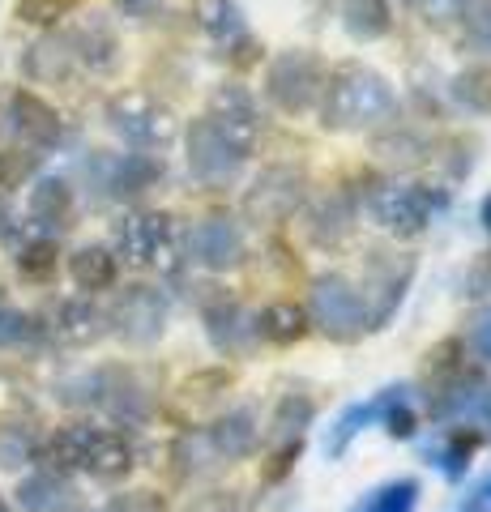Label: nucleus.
<instances>
[{"label": "nucleus", "mask_w": 491, "mask_h": 512, "mask_svg": "<svg viewBox=\"0 0 491 512\" xmlns=\"http://www.w3.org/2000/svg\"><path fill=\"white\" fill-rule=\"evenodd\" d=\"M316 107H321V124L334 133H363V128H380L398 116V94L372 64L342 60L325 73Z\"/></svg>", "instance_id": "obj_1"}, {"label": "nucleus", "mask_w": 491, "mask_h": 512, "mask_svg": "<svg viewBox=\"0 0 491 512\" xmlns=\"http://www.w3.org/2000/svg\"><path fill=\"white\" fill-rule=\"evenodd\" d=\"M47 457H52L56 470H86L103 483H116L133 470V444L120 436V431L107 427H60L52 444H47Z\"/></svg>", "instance_id": "obj_2"}, {"label": "nucleus", "mask_w": 491, "mask_h": 512, "mask_svg": "<svg viewBox=\"0 0 491 512\" xmlns=\"http://www.w3.org/2000/svg\"><path fill=\"white\" fill-rule=\"evenodd\" d=\"M116 248L133 269H158V274H180L184 269V235L176 218L163 210H137L116 222Z\"/></svg>", "instance_id": "obj_3"}, {"label": "nucleus", "mask_w": 491, "mask_h": 512, "mask_svg": "<svg viewBox=\"0 0 491 512\" xmlns=\"http://www.w3.org/2000/svg\"><path fill=\"white\" fill-rule=\"evenodd\" d=\"M107 124H112L116 133L141 154H163V150L176 146V137H180L176 111H171L167 103H158L146 90L112 94V99H107Z\"/></svg>", "instance_id": "obj_4"}, {"label": "nucleus", "mask_w": 491, "mask_h": 512, "mask_svg": "<svg viewBox=\"0 0 491 512\" xmlns=\"http://www.w3.org/2000/svg\"><path fill=\"white\" fill-rule=\"evenodd\" d=\"M321 86H325V64L308 47H287L269 60L265 69V94L269 103L287 116H308L321 103Z\"/></svg>", "instance_id": "obj_5"}, {"label": "nucleus", "mask_w": 491, "mask_h": 512, "mask_svg": "<svg viewBox=\"0 0 491 512\" xmlns=\"http://www.w3.org/2000/svg\"><path fill=\"white\" fill-rule=\"evenodd\" d=\"M308 320L334 342H355L372 329L368 325V303H363V295L342 274H321L312 282Z\"/></svg>", "instance_id": "obj_6"}, {"label": "nucleus", "mask_w": 491, "mask_h": 512, "mask_svg": "<svg viewBox=\"0 0 491 512\" xmlns=\"http://www.w3.org/2000/svg\"><path fill=\"white\" fill-rule=\"evenodd\" d=\"M368 214L380 231H389L398 239H415L432 222L436 197L423 184H380L368 197Z\"/></svg>", "instance_id": "obj_7"}, {"label": "nucleus", "mask_w": 491, "mask_h": 512, "mask_svg": "<svg viewBox=\"0 0 491 512\" xmlns=\"http://www.w3.org/2000/svg\"><path fill=\"white\" fill-rule=\"evenodd\" d=\"M304 197H308V175L299 167L274 163L248 184L244 214H248V222H269V227H274V222L295 218V210L304 205Z\"/></svg>", "instance_id": "obj_8"}, {"label": "nucleus", "mask_w": 491, "mask_h": 512, "mask_svg": "<svg viewBox=\"0 0 491 512\" xmlns=\"http://www.w3.org/2000/svg\"><path fill=\"white\" fill-rule=\"evenodd\" d=\"M205 120L218 137L235 146L244 158L257 150L261 141V111H257V99L248 94V86L240 82H223L214 94H210V107H205Z\"/></svg>", "instance_id": "obj_9"}, {"label": "nucleus", "mask_w": 491, "mask_h": 512, "mask_svg": "<svg viewBox=\"0 0 491 512\" xmlns=\"http://www.w3.org/2000/svg\"><path fill=\"white\" fill-rule=\"evenodd\" d=\"M184 146H188V171H193V180L205 184V188H227L240 180L244 171V154L227 146L223 137L210 128V120H193L184 133Z\"/></svg>", "instance_id": "obj_10"}, {"label": "nucleus", "mask_w": 491, "mask_h": 512, "mask_svg": "<svg viewBox=\"0 0 491 512\" xmlns=\"http://www.w3.org/2000/svg\"><path fill=\"white\" fill-rule=\"evenodd\" d=\"M107 320H112V329L124 342L150 346L163 338V329H167V295L154 291V286H129V291H120Z\"/></svg>", "instance_id": "obj_11"}, {"label": "nucleus", "mask_w": 491, "mask_h": 512, "mask_svg": "<svg viewBox=\"0 0 491 512\" xmlns=\"http://www.w3.org/2000/svg\"><path fill=\"white\" fill-rule=\"evenodd\" d=\"M188 252H193V261L201 269H210V274H227L244 261V231L240 222L227 218V214H210L201 218L193 235H188Z\"/></svg>", "instance_id": "obj_12"}, {"label": "nucleus", "mask_w": 491, "mask_h": 512, "mask_svg": "<svg viewBox=\"0 0 491 512\" xmlns=\"http://www.w3.org/2000/svg\"><path fill=\"white\" fill-rule=\"evenodd\" d=\"M205 333H210V342L218 355H248L252 342L261 338L257 333V316H248L240 303L218 295L214 303H205Z\"/></svg>", "instance_id": "obj_13"}, {"label": "nucleus", "mask_w": 491, "mask_h": 512, "mask_svg": "<svg viewBox=\"0 0 491 512\" xmlns=\"http://www.w3.org/2000/svg\"><path fill=\"white\" fill-rule=\"evenodd\" d=\"M402 397H410V384H393V389H380L376 397H368V402L346 406V410L338 414V423L329 427L325 453H329V457H342L346 448H351V440L359 436V431H363V427H372V423H385V414L398 406Z\"/></svg>", "instance_id": "obj_14"}, {"label": "nucleus", "mask_w": 491, "mask_h": 512, "mask_svg": "<svg viewBox=\"0 0 491 512\" xmlns=\"http://www.w3.org/2000/svg\"><path fill=\"white\" fill-rule=\"evenodd\" d=\"M436 414L440 419H457V423H479L491 414V389L483 376H466L457 372L453 380L436 384Z\"/></svg>", "instance_id": "obj_15"}, {"label": "nucleus", "mask_w": 491, "mask_h": 512, "mask_svg": "<svg viewBox=\"0 0 491 512\" xmlns=\"http://www.w3.org/2000/svg\"><path fill=\"white\" fill-rule=\"evenodd\" d=\"M9 120H13V133H18L26 146H35V150H47V146H56V141H60V116H56V107L43 103L39 94H30V90L13 94Z\"/></svg>", "instance_id": "obj_16"}, {"label": "nucleus", "mask_w": 491, "mask_h": 512, "mask_svg": "<svg viewBox=\"0 0 491 512\" xmlns=\"http://www.w3.org/2000/svg\"><path fill=\"white\" fill-rule=\"evenodd\" d=\"M308 235H312V244H321V248H338L346 235L355 231V197L351 192H329V197H321L308 210Z\"/></svg>", "instance_id": "obj_17"}, {"label": "nucleus", "mask_w": 491, "mask_h": 512, "mask_svg": "<svg viewBox=\"0 0 491 512\" xmlns=\"http://www.w3.org/2000/svg\"><path fill=\"white\" fill-rule=\"evenodd\" d=\"M69 47H73V60L86 64L90 73H112L120 60V39L103 18H90L86 26H77V35H69Z\"/></svg>", "instance_id": "obj_18"}, {"label": "nucleus", "mask_w": 491, "mask_h": 512, "mask_svg": "<svg viewBox=\"0 0 491 512\" xmlns=\"http://www.w3.org/2000/svg\"><path fill=\"white\" fill-rule=\"evenodd\" d=\"M52 333L65 346H90L107 333V312H99L90 299H65L52 316Z\"/></svg>", "instance_id": "obj_19"}, {"label": "nucleus", "mask_w": 491, "mask_h": 512, "mask_svg": "<svg viewBox=\"0 0 491 512\" xmlns=\"http://www.w3.org/2000/svg\"><path fill=\"white\" fill-rule=\"evenodd\" d=\"M205 436H210L218 457H248L252 448H257V440H261V423H257V414H252L248 406H235L210 431H205Z\"/></svg>", "instance_id": "obj_20"}, {"label": "nucleus", "mask_w": 491, "mask_h": 512, "mask_svg": "<svg viewBox=\"0 0 491 512\" xmlns=\"http://www.w3.org/2000/svg\"><path fill=\"white\" fill-rule=\"evenodd\" d=\"M193 13H197V26H201L214 43L235 47L240 39H248V26H244V9H240V0H197Z\"/></svg>", "instance_id": "obj_21"}, {"label": "nucleus", "mask_w": 491, "mask_h": 512, "mask_svg": "<svg viewBox=\"0 0 491 512\" xmlns=\"http://www.w3.org/2000/svg\"><path fill=\"white\" fill-rule=\"evenodd\" d=\"M342 26L355 43H376L389 35L393 9L389 0H342Z\"/></svg>", "instance_id": "obj_22"}, {"label": "nucleus", "mask_w": 491, "mask_h": 512, "mask_svg": "<svg viewBox=\"0 0 491 512\" xmlns=\"http://www.w3.org/2000/svg\"><path fill=\"white\" fill-rule=\"evenodd\" d=\"M308 325H312L308 312L299 308V303H291V299L269 303V308L257 316V333L265 342H274V346H295L308 333Z\"/></svg>", "instance_id": "obj_23"}, {"label": "nucleus", "mask_w": 491, "mask_h": 512, "mask_svg": "<svg viewBox=\"0 0 491 512\" xmlns=\"http://www.w3.org/2000/svg\"><path fill=\"white\" fill-rule=\"evenodd\" d=\"M69 274H73V282L82 286V291H107V286L116 282V256H112V248H103V244L77 248L69 256Z\"/></svg>", "instance_id": "obj_24"}, {"label": "nucleus", "mask_w": 491, "mask_h": 512, "mask_svg": "<svg viewBox=\"0 0 491 512\" xmlns=\"http://www.w3.org/2000/svg\"><path fill=\"white\" fill-rule=\"evenodd\" d=\"M18 504L22 512H65L69 508V487H65V478L60 474H30L18 483Z\"/></svg>", "instance_id": "obj_25"}, {"label": "nucleus", "mask_w": 491, "mask_h": 512, "mask_svg": "<svg viewBox=\"0 0 491 512\" xmlns=\"http://www.w3.org/2000/svg\"><path fill=\"white\" fill-rule=\"evenodd\" d=\"M30 214H35L43 227H65L73 214V188L65 180H56V175H47V180H39L35 192H30Z\"/></svg>", "instance_id": "obj_26"}, {"label": "nucleus", "mask_w": 491, "mask_h": 512, "mask_svg": "<svg viewBox=\"0 0 491 512\" xmlns=\"http://www.w3.org/2000/svg\"><path fill=\"white\" fill-rule=\"evenodd\" d=\"M73 64L77 60H73L69 39H39L26 56V73L39 77V82H65V77L73 73Z\"/></svg>", "instance_id": "obj_27"}, {"label": "nucleus", "mask_w": 491, "mask_h": 512, "mask_svg": "<svg viewBox=\"0 0 491 512\" xmlns=\"http://www.w3.org/2000/svg\"><path fill=\"white\" fill-rule=\"evenodd\" d=\"M158 175H163V163H154V154H129L120 163H112L107 188L120 192V197H133V192H146Z\"/></svg>", "instance_id": "obj_28"}, {"label": "nucleus", "mask_w": 491, "mask_h": 512, "mask_svg": "<svg viewBox=\"0 0 491 512\" xmlns=\"http://www.w3.org/2000/svg\"><path fill=\"white\" fill-rule=\"evenodd\" d=\"M419 500V483L415 478H393V483L368 491L351 512H415Z\"/></svg>", "instance_id": "obj_29"}, {"label": "nucleus", "mask_w": 491, "mask_h": 512, "mask_svg": "<svg viewBox=\"0 0 491 512\" xmlns=\"http://www.w3.org/2000/svg\"><path fill=\"white\" fill-rule=\"evenodd\" d=\"M453 94L457 103H466L479 116H491V64H470L453 77Z\"/></svg>", "instance_id": "obj_30"}, {"label": "nucleus", "mask_w": 491, "mask_h": 512, "mask_svg": "<svg viewBox=\"0 0 491 512\" xmlns=\"http://www.w3.org/2000/svg\"><path fill=\"white\" fill-rule=\"evenodd\" d=\"M316 419V406L312 397H282L278 410H274V436L278 440H304V427Z\"/></svg>", "instance_id": "obj_31"}, {"label": "nucleus", "mask_w": 491, "mask_h": 512, "mask_svg": "<svg viewBox=\"0 0 491 512\" xmlns=\"http://www.w3.org/2000/svg\"><path fill=\"white\" fill-rule=\"evenodd\" d=\"M462 359H466V342L462 338H445L440 346L427 350V376H432V384H445L457 372H466Z\"/></svg>", "instance_id": "obj_32"}, {"label": "nucleus", "mask_w": 491, "mask_h": 512, "mask_svg": "<svg viewBox=\"0 0 491 512\" xmlns=\"http://www.w3.org/2000/svg\"><path fill=\"white\" fill-rule=\"evenodd\" d=\"M56 239H35V244H26L22 256H18V274L26 282H47L56 274Z\"/></svg>", "instance_id": "obj_33"}, {"label": "nucleus", "mask_w": 491, "mask_h": 512, "mask_svg": "<svg viewBox=\"0 0 491 512\" xmlns=\"http://www.w3.org/2000/svg\"><path fill=\"white\" fill-rule=\"evenodd\" d=\"M77 5H82V0H18V5H13V18L26 22V26H56L60 18H69Z\"/></svg>", "instance_id": "obj_34"}, {"label": "nucleus", "mask_w": 491, "mask_h": 512, "mask_svg": "<svg viewBox=\"0 0 491 512\" xmlns=\"http://www.w3.org/2000/svg\"><path fill=\"white\" fill-rule=\"evenodd\" d=\"M474 444H479V436L474 431H466V427H457L453 436L436 448V461H440V470H445L449 478H457L466 466H470V457H474Z\"/></svg>", "instance_id": "obj_35"}, {"label": "nucleus", "mask_w": 491, "mask_h": 512, "mask_svg": "<svg viewBox=\"0 0 491 512\" xmlns=\"http://www.w3.org/2000/svg\"><path fill=\"white\" fill-rule=\"evenodd\" d=\"M227 389H231V372H227V367H210V372H197V376H188L180 384L184 402H214V397L227 393Z\"/></svg>", "instance_id": "obj_36"}, {"label": "nucleus", "mask_w": 491, "mask_h": 512, "mask_svg": "<svg viewBox=\"0 0 491 512\" xmlns=\"http://www.w3.org/2000/svg\"><path fill=\"white\" fill-rule=\"evenodd\" d=\"M406 5L415 9L427 26H453V22L466 18L470 0H406Z\"/></svg>", "instance_id": "obj_37"}, {"label": "nucleus", "mask_w": 491, "mask_h": 512, "mask_svg": "<svg viewBox=\"0 0 491 512\" xmlns=\"http://www.w3.org/2000/svg\"><path fill=\"white\" fill-rule=\"evenodd\" d=\"M35 171V154L30 150H0V188H22Z\"/></svg>", "instance_id": "obj_38"}, {"label": "nucleus", "mask_w": 491, "mask_h": 512, "mask_svg": "<svg viewBox=\"0 0 491 512\" xmlns=\"http://www.w3.org/2000/svg\"><path fill=\"white\" fill-rule=\"evenodd\" d=\"M376 154L393 158V163H415V158L432 154V146H427V141H419V137H410V133H398V137H380V141H376Z\"/></svg>", "instance_id": "obj_39"}, {"label": "nucleus", "mask_w": 491, "mask_h": 512, "mask_svg": "<svg viewBox=\"0 0 491 512\" xmlns=\"http://www.w3.org/2000/svg\"><path fill=\"white\" fill-rule=\"evenodd\" d=\"M466 30H470V39L479 47H491V0H470Z\"/></svg>", "instance_id": "obj_40"}, {"label": "nucleus", "mask_w": 491, "mask_h": 512, "mask_svg": "<svg viewBox=\"0 0 491 512\" xmlns=\"http://www.w3.org/2000/svg\"><path fill=\"white\" fill-rule=\"evenodd\" d=\"M103 512H163V500L154 491H129V495H116Z\"/></svg>", "instance_id": "obj_41"}, {"label": "nucleus", "mask_w": 491, "mask_h": 512, "mask_svg": "<svg viewBox=\"0 0 491 512\" xmlns=\"http://www.w3.org/2000/svg\"><path fill=\"white\" fill-rule=\"evenodd\" d=\"M415 423L419 419H415V410H410V397H402V402L385 414V431H389V436H398V440L415 436Z\"/></svg>", "instance_id": "obj_42"}, {"label": "nucleus", "mask_w": 491, "mask_h": 512, "mask_svg": "<svg viewBox=\"0 0 491 512\" xmlns=\"http://www.w3.org/2000/svg\"><path fill=\"white\" fill-rule=\"evenodd\" d=\"M299 448H304V440H282V448H278L274 457H269V466H265V483H278V478L295 466Z\"/></svg>", "instance_id": "obj_43"}, {"label": "nucleus", "mask_w": 491, "mask_h": 512, "mask_svg": "<svg viewBox=\"0 0 491 512\" xmlns=\"http://www.w3.org/2000/svg\"><path fill=\"white\" fill-rule=\"evenodd\" d=\"M26 457H30V440L22 436V431H9V440L0 436V466L13 470V466H22Z\"/></svg>", "instance_id": "obj_44"}, {"label": "nucleus", "mask_w": 491, "mask_h": 512, "mask_svg": "<svg viewBox=\"0 0 491 512\" xmlns=\"http://www.w3.org/2000/svg\"><path fill=\"white\" fill-rule=\"evenodd\" d=\"M193 512H244L240 491H210Z\"/></svg>", "instance_id": "obj_45"}, {"label": "nucleus", "mask_w": 491, "mask_h": 512, "mask_svg": "<svg viewBox=\"0 0 491 512\" xmlns=\"http://www.w3.org/2000/svg\"><path fill=\"white\" fill-rule=\"evenodd\" d=\"M116 5L124 9V13H133V18H146V13H154L163 0H116Z\"/></svg>", "instance_id": "obj_46"}, {"label": "nucleus", "mask_w": 491, "mask_h": 512, "mask_svg": "<svg viewBox=\"0 0 491 512\" xmlns=\"http://www.w3.org/2000/svg\"><path fill=\"white\" fill-rule=\"evenodd\" d=\"M474 504H491V474L483 478L479 487H474Z\"/></svg>", "instance_id": "obj_47"}, {"label": "nucleus", "mask_w": 491, "mask_h": 512, "mask_svg": "<svg viewBox=\"0 0 491 512\" xmlns=\"http://www.w3.org/2000/svg\"><path fill=\"white\" fill-rule=\"evenodd\" d=\"M479 218H483V227H487V235H491V192L483 197V210H479Z\"/></svg>", "instance_id": "obj_48"}, {"label": "nucleus", "mask_w": 491, "mask_h": 512, "mask_svg": "<svg viewBox=\"0 0 491 512\" xmlns=\"http://www.w3.org/2000/svg\"><path fill=\"white\" fill-rule=\"evenodd\" d=\"M9 210H5V201H0V239H9Z\"/></svg>", "instance_id": "obj_49"}, {"label": "nucleus", "mask_w": 491, "mask_h": 512, "mask_svg": "<svg viewBox=\"0 0 491 512\" xmlns=\"http://www.w3.org/2000/svg\"><path fill=\"white\" fill-rule=\"evenodd\" d=\"M5 308H9V303H5V295H0V316H5Z\"/></svg>", "instance_id": "obj_50"}, {"label": "nucleus", "mask_w": 491, "mask_h": 512, "mask_svg": "<svg viewBox=\"0 0 491 512\" xmlns=\"http://www.w3.org/2000/svg\"><path fill=\"white\" fill-rule=\"evenodd\" d=\"M466 512H483V504H474V508H466Z\"/></svg>", "instance_id": "obj_51"}]
</instances>
